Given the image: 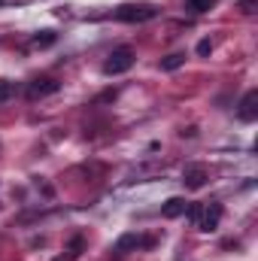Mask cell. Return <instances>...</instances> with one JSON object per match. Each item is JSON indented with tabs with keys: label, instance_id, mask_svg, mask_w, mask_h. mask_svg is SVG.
Listing matches in <instances>:
<instances>
[{
	"label": "cell",
	"instance_id": "cell-1",
	"mask_svg": "<svg viewBox=\"0 0 258 261\" xmlns=\"http://www.w3.org/2000/svg\"><path fill=\"white\" fill-rule=\"evenodd\" d=\"M155 15H158V9H155L152 3H122V6L116 9V18H119V21H131V24L149 21V18H155Z\"/></svg>",
	"mask_w": 258,
	"mask_h": 261
},
{
	"label": "cell",
	"instance_id": "cell-2",
	"mask_svg": "<svg viewBox=\"0 0 258 261\" xmlns=\"http://www.w3.org/2000/svg\"><path fill=\"white\" fill-rule=\"evenodd\" d=\"M134 49L128 46H119V49H113V55L107 58V64H104V73L107 76H119V73H128L131 67H134Z\"/></svg>",
	"mask_w": 258,
	"mask_h": 261
},
{
	"label": "cell",
	"instance_id": "cell-3",
	"mask_svg": "<svg viewBox=\"0 0 258 261\" xmlns=\"http://www.w3.org/2000/svg\"><path fill=\"white\" fill-rule=\"evenodd\" d=\"M58 88H61L58 79H52V76H40V79H34V82L28 85V97H31V100H37V97H49V94H55Z\"/></svg>",
	"mask_w": 258,
	"mask_h": 261
},
{
	"label": "cell",
	"instance_id": "cell-4",
	"mask_svg": "<svg viewBox=\"0 0 258 261\" xmlns=\"http://www.w3.org/2000/svg\"><path fill=\"white\" fill-rule=\"evenodd\" d=\"M219 222H222V203H210V206H203V210H200L197 228L210 234V231H216V228H219Z\"/></svg>",
	"mask_w": 258,
	"mask_h": 261
},
{
	"label": "cell",
	"instance_id": "cell-5",
	"mask_svg": "<svg viewBox=\"0 0 258 261\" xmlns=\"http://www.w3.org/2000/svg\"><path fill=\"white\" fill-rule=\"evenodd\" d=\"M140 246H155V240L152 237H140V234H122L119 240H116V252L119 255H125V252H134V249H140Z\"/></svg>",
	"mask_w": 258,
	"mask_h": 261
},
{
	"label": "cell",
	"instance_id": "cell-6",
	"mask_svg": "<svg viewBox=\"0 0 258 261\" xmlns=\"http://www.w3.org/2000/svg\"><path fill=\"white\" fill-rule=\"evenodd\" d=\"M237 116H240V122H255L258 119V91L255 88H249L243 94V100L237 107Z\"/></svg>",
	"mask_w": 258,
	"mask_h": 261
},
{
	"label": "cell",
	"instance_id": "cell-7",
	"mask_svg": "<svg viewBox=\"0 0 258 261\" xmlns=\"http://www.w3.org/2000/svg\"><path fill=\"white\" fill-rule=\"evenodd\" d=\"M207 167H200V164H189L186 170H183V186L186 189H192V192H197V189H203L207 186Z\"/></svg>",
	"mask_w": 258,
	"mask_h": 261
},
{
	"label": "cell",
	"instance_id": "cell-8",
	"mask_svg": "<svg viewBox=\"0 0 258 261\" xmlns=\"http://www.w3.org/2000/svg\"><path fill=\"white\" fill-rule=\"evenodd\" d=\"M186 206H189V203H186L183 197H170V200L161 206V216H164V219H179V216L186 213Z\"/></svg>",
	"mask_w": 258,
	"mask_h": 261
},
{
	"label": "cell",
	"instance_id": "cell-9",
	"mask_svg": "<svg viewBox=\"0 0 258 261\" xmlns=\"http://www.w3.org/2000/svg\"><path fill=\"white\" fill-rule=\"evenodd\" d=\"M55 40H58V37H55V31H40V34L31 40V43H34L37 49H46V46H52Z\"/></svg>",
	"mask_w": 258,
	"mask_h": 261
},
{
	"label": "cell",
	"instance_id": "cell-10",
	"mask_svg": "<svg viewBox=\"0 0 258 261\" xmlns=\"http://www.w3.org/2000/svg\"><path fill=\"white\" fill-rule=\"evenodd\" d=\"M183 64H186V55H183V52H173V55H167V58L161 61V70H179Z\"/></svg>",
	"mask_w": 258,
	"mask_h": 261
},
{
	"label": "cell",
	"instance_id": "cell-11",
	"mask_svg": "<svg viewBox=\"0 0 258 261\" xmlns=\"http://www.w3.org/2000/svg\"><path fill=\"white\" fill-rule=\"evenodd\" d=\"M216 6V0H189L186 3V9H192V12H210Z\"/></svg>",
	"mask_w": 258,
	"mask_h": 261
},
{
	"label": "cell",
	"instance_id": "cell-12",
	"mask_svg": "<svg viewBox=\"0 0 258 261\" xmlns=\"http://www.w3.org/2000/svg\"><path fill=\"white\" fill-rule=\"evenodd\" d=\"M79 249H82V237H73L70 252H67V255H61V258H55V261H76V258H79Z\"/></svg>",
	"mask_w": 258,
	"mask_h": 261
},
{
	"label": "cell",
	"instance_id": "cell-13",
	"mask_svg": "<svg viewBox=\"0 0 258 261\" xmlns=\"http://www.w3.org/2000/svg\"><path fill=\"white\" fill-rule=\"evenodd\" d=\"M12 94H15V85H12V82H6V79H0V103H3V100H9Z\"/></svg>",
	"mask_w": 258,
	"mask_h": 261
},
{
	"label": "cell",
	"instance_id": "cell-14",
	"mask_svg": "<svg viewBox=\"0 0 258 261\" xmlns=\"http://www.w3.org/2000/svg\"><path fill=\"white\" fill-rule=\"evenodd\" d=\"M210 52H213V43L210 40H200L197 43V55H210Z\"/></svg>",
	"mask_w": 258,
	"mask_h": 261
},
{
	"label": "cell",
	"instance_id": "cell-15",
	"mask_svg": "<svg viewBox=\"0 0 258 261\" xmlns=\"http://www.w3.org/2000/svg\"><path fill=\"white\" fill-rule=\"evenodd\" d=\"M240 9H243V12H255V0H243Z\"/></svg>",
	"mask_w": 258,
	"mask_h": 261
}]
</instances>
